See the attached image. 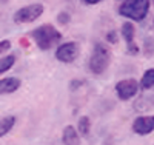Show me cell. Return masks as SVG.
Here are the masks:
<instances>
[{
	"label": "cell",
	"instance_id": "cell-13",
	"mask_svg": "<svg viewBox=\"0 0 154 145\" xmlns=\"http://www.w3.org/2000/svg\"><path fill=\"white\" fill-rule=\"evenodd\" d=\"M14 62H16V56H12V54L3 57L2 60H0V73L5 74L8 70H11L12 65H14Z\"/></svg>",
	"mask_w": 154,
	"mask_h": 145
},
{
	"label": "cell",
	"instance_id": "cell-9",
	"mask_svg": "<svg viewBox=\"0 0 154 145\" xmlns=\"http://www.w3.org/2000/svg\"><path fill=\"white\" fill-rule=\"evenodd\" d=\"M20 79L17 77H6L0 80V93L2 94H9V93H14L16 90H19L20 87Z\"/></svg>",
	"mask_w": 154,
	"mask_h": 145
},
{
	"label": "cell",
	"instance_id": "cell-7",
	"mask_svg": "<svg viewBox=\"0 0 154 145\" xmlns=\"http://www.w3.org/2000/svg\"><path fill=\"white\" fill-rule=\"evenodd\" d=\"M133 130L137 134H149L154 131V116H139L133 122Z\"/></svg>",
	"mask_w": 154,
	"mask_h": 145
},
{
	"label": "cell",
	"instance_id": "cell-16",
	"mask_svg": "<svg viewBox=\"0 0 154 145\" xmlns=\"http://www.w3.org/2000/svg\"><path fill=\"white\" fill-rule=\"evenodd\" d=\"M57 20L62 23V25H66L69 22V14H66V12H60V14L57 16Z\"/></svg>",
	"mask_w": 154,
	"mask_h": 145
},
{
	"label": "cell",
	"instance_id": "cell-6",
	"mask_svg": "<svg viewBox=\"0 0 154 145\" xmlns=\"http://www.w3.org/2000/svg\"><path fill=\"white\" fill-rule=\"evenodd\" d=\"M140 88V84H137L134 79H125L120 80L116 85V91H117V96L120 100H128L137 94V91Z\"/></svg>",
	"mask_w": 154,
	"mask_h": 145
},
{
	"label": "cell",
	"instance_id": "cell-3",
	"mask_svg": "<svg viewBox=\"0 0 154 145\" xmlns=\"http://www.w3.org/2000/svg\"><path fill=\"white\" fill-rule=\"evenodd\" d=\"M109 60H111V52L109 49L103 45V43H96L94 49H93V54L89 57V71L93 74H102L105 73L106 68L109 67Z\"/></svg>",
	"mask_w": 154,
	"mask_h": 145
},
{
	"label": "cell",
	"instance_id": "cell-20",
	"mask_svg": "<svg viewBox=\"0 0 154 145\" xmlns=\"http://www.w3.org/2000/svg\"><path fill=\"white\" fill-rule=\"evenodd\" d=\"M2 3H6V0H2Z\"/></svg>",
	"mask_w": 154,
	"mask_h": 145
},
{
	"label": "cell",
	"instance_id": "cell-8",
	"mask_svg": "<svg viewBox=\"0 0 154 145\" xmlns=\"http://www.w3.org/2000/svg\"><path fill=\"white\" fill-rule=\"evenodd\" d=\"M80 136L75 131L74 127L68 125L65 130H63V134H62V140H63V145H80Z\"/></svg>",
	"mask_w": 154,
	"mask_h": 145
},
{
	"label": "cell",
	"instance_id": "cell-18",
	"mask_svg": "<svg viewBox=\"0 0 154 145\" xmlns=\"http://www.w3.org/2000/svg\"><path fill=\"white\" fill-rule=\"evenodd\" d=\"M11 48V42L9 40H2L0 42V51H8Z\"/></svg>",
	"mask_w": 154,
	"mask_h": 145
},
{
	"label": "cell",
	"instance_id": "cell-19",
	"mask_svg": "<svg viewBox=\"0 0 154 145\" xmlns=\"http://www.w3.org/2000/svg\"><path fill=\"white\" fill-rule=\"evenodd\" d=\"M85 3H88V5H96V3H100L102 0H83Z\"/></svg>",
	"mask_w": 154,
	"mask_h": 145
},
{
	"label": "cell",
	"instance_id": "cell-17",
	"mask_svg": "<svg viewBox=\"0 0 154 145\" xmlns=\"http://www.w3.org/2000/svg\"><path fill=\"white\" fill-rule=\"evenodd\" d=\"M106 39H108L109 43H116V42H117V33H116V31H111V33L106 36Z\"/></svg>",
	"mask_w": 154,
	"mask_h": 145
},
{
	"label": "cell",
	"instance_id": "cell-12",
	"mask_svg": "<svg viewBox=\"0 0 154 145\" xmlns=\"http://www.w3.org/2000/svg\"><path fill=\"white\" fill-rule=\"evenodd\" d=\"M14 124H16V117H14V116H6V117H3L2 124H0V136H5L6 133H9Z\"/></svg>",
	"mask_w": 154,
	"mask_h": 145
},
{
	"label": "cell",
	"instance_id": "cell-10",
	"mask_svg": "<svg viewBox=\"0 0 154 145\" xmlns=\"http://www.w3.org/2000/svg\"><path fill=\"white\" fill-rule=\"evenodd\" d=\"M134 33H136V31H134V25H133V23L126 22V23L122 25V37L125 39L126 45L134 43Z\"/></svg>",
	"mask_w": 154,
	"mask_h": 145
},
{
	"label": "cell",
	"instance_id": "cell-4",
	"mask_svg": "<svg viewBox=\"0 0 154 145\" xmlns=\"http://www.w3.org/2000/svg\"><path fill=\"white\" fill-rule=\"evenodd\" d=\"M43 11H45L43 5L31 3L28 6H23L19 11H16L12 20H14V23H31V22H34V20H37L38 17H40L43 14Z\"/></svg>",
	"mask_w": 154,
	"mask_h": 145
},
{
	"label": "cell",
	"instance_id": "cell-15",
	"mask_svg": "<svg viewBox=\"0 0 154 145\" xmlns=\"http://www.w3.org/2000/svg\"><path fill=\"white\" fill-rule=\"evenodd\" d=\"M143 49H145V54L146 56H152L154 54V39L148 37L145 43H143Z\"/></svg>",
	"mask_w": 154,
	"mask_h": 145
},
{
	"label": "cell",
	"instance_id": "cell-1",
	"mask_svg": "<svg viewBox=\"0 0 154 145\" xmlns=\"http://www.w3.org/2000/svg\"><path fill=\"white\" fill-rule=\"evenodd\" d=\"M31 37L34 39V42L37 43V46L40 48L42 51H46L49 48H53L60 39H62V34L54 28L53 25L49 23H45L42 26L35 28L32 33H31Z\"/></svg>",
	"mask_w": 154,
	"mask_h": 145
},
{
	"label": "cell",
	"instance_id": "cell-2",
	"mask_svg": "<svg viewBox=\"0 0 154 145\" xmlns=\"http://www.w3.org/2000/svg\"><path fill=\"white\" fill-rule=\"evenodd\" d=\"M149 5L151 0H125L119 8V14L130 20L140 22L146 17Z\"/></svg>",
	"mask_w": 154,
	"mask_h": 145
},
{
	"label": "cell",
	"instance_id": "cell-14",
	"mask_svg": "<svg viewBox=\"0 0 154 145\" xmlns=\"http://www.w3.org/2000/svg\"><path fill=\"white\" fill-rule=\"evenodd\" d=\"M89 128H91V124H89V119L86 116H82L79 119V133L82 136H88L89 134Z\"/></svg>",
	"mask_w": 154,
	"mask_h": 145
},
{
	"label": "cell",
	"instance_id": "cell-5",
	"mask_svg": "<svg viewBox=\"0 0 154 145\" xmlns=\"http://www.w3.org/2000/svg\"><path fill=\"white\" fill-rule=\"evenodd\" d=\"M79 43L75 42H66V43H62L57 49H56V59L59 62H63V63H71L77 59L79 56Z\"/></svg>",
	"mask_w": 154,
	"mask_h": 145
},
{
	"label": "cell",
	"instance_id": "cell-11",
	"mask_svg": "<svg viewBox=\"0 0 154 145\" xmlns=\"http://www.w3.org/2000/svg\"><path fill=\"white\" fill-rule=\"evenodd\" d=\"M154 87V70H146L140 80V88L142 90H149Z\"/></svg>",
	"mask_w": 154,
	"mask_h": 145
}]
</instances>
